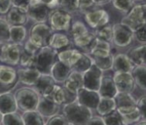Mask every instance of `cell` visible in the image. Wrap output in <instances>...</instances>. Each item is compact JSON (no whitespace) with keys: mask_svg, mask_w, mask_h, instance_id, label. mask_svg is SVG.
Segmentation results:
<instances>
[{"mask_svg":"<svg viewBox=\"0 0 146 125\" xmlns=\"http://www.w3.org/2000/svg\"><path fill=\"white\" fill-rule=\"evenodd\" d=\"M63 114L70 124H87L92 116V109L80 103L75 98L64 104Z\"/></svg>","mask_w":146,"mask_h":125,"instance_id":"cell-1","label":"cell"},{"mask_svg":"<svg viewBox=\"0 0 146 125\" xmlns=\"http://www.w3.org/2000/svg\"><path fill=\"white\" fill-rule=\"evenodd\" d=\"M57 53L48 45L40 48L35 55L33 67L38 69L42 74H49L52 66L56 62Z\"/></svg>","mask_w":146,"mask_h":125,"instance_id":"cell-2","label":"cell"},{"mask_svg":"<svg viewBox=\"0 0 146 125\" xmlns=\"http://www.w3.org/2000/svg\"><path fill=\"white\" fill-rule=\"evenodd\" d=\"M17 109L21 111L36 110L38 103L40 95L34 88L23 87L14 94Z\"/></svg>","mask_w":146,"mask_h":125,"instance_id":"cell-3","label":"cell"},{"mask_svg":"<svg viewBox=\"0 0 146 125\" xmlns=\"http://www.w3.org/2000/svg\"><path fill=\"white\" fill-rule=\"evenodd\" d=\"M145 4H138L134 6L129 10L127 16L123 18L120 23L134 32L140 27L145 25Z\"/></svg>","mask_w":146,"mask_h":125,"instance_id":"cell-4","label":"cell"},{"mask_svg":"<svg viewBox=\"0 0 146 125\" xmlns=\"http://www.w3.org/2000/svg\"><path fill=\"white\" fill-rule=\"evenodd\" d=\"M22 44L9 42L0 46V62L9 66H17L20 62Z\"/></svg>","mask_w":146,"mask_h":125,"instance_id":"cell-5","label":"cell"},{"mask_svg":"<svg viewBox=\"0 0 146 125\" xmlns=\"http://www.w3.org/2000/svg\"><path fill=\"white\" fill-rule=\"evenodd\" d=\"M53 33L48 25L45 23H37L34 25L29 33V40L38 48L48 45V39Z\"/></svg>","mask_w":146,"mask_h":125,"instance_id":"cell-6","label":"cell"},{"mask_svg":"<svg viewBox=\"0 0 146 125\" xmlns=\"http://www.w3.org/2000/svg\"><path fill=\"white\" fill-rule=\"evenodd\" d=\"M113 39L114 45L118 47H126L131 45L134 39V32L121 23L112 26Z\"/></svg>","mask_w":146,"mask_h":125,"instance_id":"cell-7","label":"cell"},{"mask_svg":"<svg viewBox=\"0 0 146 125\" xmlns=\"http://www.w3.org/2000/svg\"><path fill=\"white\" fill-rule=\"evenodd\" d=\"M49 24L52 31H68L70 27V13L62 9H56L51 11Z\"/></svg>","mask_w":146,"mask_h":125,"instance_id":"cell-8","label":"cell"},{"mask_svg":"<svg viewBox=\"0 0 146 125\" xmlns=\"http://www.w3.org/2000/svg\"><path fill=\"white\" fill-rule=\"evenodd\" d=\"M17 80V73L12 66L0 65V92L9 91Z\"/></svg>","mask_w":146,"mask_h":125,"instance_id":"cell-9","label":"cell"},{"mask_svg":"<svg viewBox=\"0 0 146 125\" xmlns=\"http://www.w3.org/2000/svg\"><path fill=\"white\" fill-rule=\"evenodd\" d=\"M113 79L116 85L117 92L131 93L134 90L136 84L131 72H114Z\"/></svg>","mask_w":146,"mask_h":125,"instance_id":"cell-10","label":"cell"},{"mask_svg":"<svg viewBox=\"0 0 146 125\" xmlns=\"http://www.w3.org/2000/svg\"><path fill=\"white\" fill-rule=\"evenodd\" d=\"M102 73H103L102 70H101L94 63H92L89 68L82 73L84 88L98 92L101 83L102 78L103 76Z\"/></svg>","mask_w":146,"mask_h":125,"instance_id":"cell-11","label":"cell"},{"mask_svg":"<svg viewBox=\"0 0 146 125\" xmlns=\"http://www.w3.org/2000/svg\"><path fill=\"white\" fill-rule=\"evenodd\" d=\"M117 112L122 116L137 108V100L131 93L117 92L113 97Z\"/></svg>","mask_w":146,"mask_h":125,"instance_id":"cell-12","label":"cell"},{"mask_svg":"<svg viewBox=\"0 0 146 125\" xmlns=\"http://www.w3.org/2000/svg\"><path fill=\"white\" fill-rule=\"evenodd\" d=\"M51 9L43 1L31 4L27 9V17L37 23H45L48 20Z\"/></svg>","mask_w":146,"mask_h":125,"instance_id":"cell-13","label":"cell"},{"mask_svg":"<svg viewBox=\"0 0 146 125\" xmlns=\"http://www.w3.org/2000/svg\"><path fill=\"white\" fill-rule=\"evenodd\" d=\"M100 95L98 92L88 89L86 88H81L76 94V99L80 103L90 109H96L98 104Z\"/></svg>","mask_w":146,"mask_h":125,"instance_id":"cell-14","label":"cell"},{"mask_svg":"<svg viewBox=\"0 0 146 125\" xmlns=\"http://www.w3.org/2000/svg\"><path fill=\"white\" fill-rule=\"evenodd\" d=\"M84 18L90 27L96 29L106 25L110 21V15L104 9L87 12Z\"/></svg>","mask_w":146,"mask_h":125,"instance_id":"cell-15","label":"cell"},{"mask_svg":"<svg viewBox=\"0 0 146 125\" xmlns=\"http://www.w3.org/2000/svg\"><path fill=\"white\" fill-rule=\"evenodd\" d=\"M17 80L28 86H34L42 73L35 67H24L17 70Z\"/></svg>","mask_w":146,"mask_h":125,"instance_id":"cell-16","label":"cell"},{"mask_svg":"<svg viewBox=\"0 0 146 125\" xmlns=\"http://www.w3.org/2000/svg\"><path fill=\"white\" fill-rule=\"evenodd\" d=\"M84 86L83 75L81 72L72 70L67 78L64 81V88L74 95L77 94V92Z\"/></svg>","mask_w":146,"mask_h":125,"instance_id":"cell-17","label":"cell"},{"mask_svg":"<svg viewBox=\"0 0 146 125\" xmlns=\"http://www.w3.org/2000/svg\"><path fill=\"white\" fill-rule=\"evenodd\" d=\"M36 110L38 111L44 117H49L56 113H58L60 110V106L47 97L40 95Z\"/></svg>","mask_w":146,"mask_h":125,"instance_id":"cell-18","label":"cell"},{"mask_svg":"<svg viewBox=\"0 0 146 125\" xmlns=\"http://www.w3.org/2000/svg\"><path fill=\"white\" fill-rule=\"evenodd\" d=\"M55 84L56 81L50 74H42L38 80L36 81V83L34 84V88L38 92L40 95L46 96L50 93Z\"/></svg>","mask_w":146,"mask_h":125,"instance_id":"cell-19","label":"cell"},{"mask_svg":"<svg viewBox=\"0 0 146 125\" xmlns=\"http://www.w3.org/2000/svg\"><path fill=\"white\" fill-rule=\"evenodd\" d=\"M17 110L15 95L9 91L0 92V112L4 113H12Z\"/></svg>","mask_w":146,"mask_h":125,"instance_id":"cell-20","label":"cell"},{"mask_svg":"<svg viewBox=\"0 0 146 125\" xmlns=\"http://www.w3.org/2000/svg\"><path fill=\"white\" fill-rule=\"evenodd\" d=\"M27 11L17 7L12 6L6 13V21L10 26L13 25H24L27 21Z\"/></svg>","mask_w":146,"mask_h":125,"instance_id":"cell-21","label":"cell"},{"mask_svg":"<svg viewBox=\"0 0 146 125\" xmlns=\"http://www.w3.org/2000/svg\"><path fill=\"white\" fill-rule=\"evenodd\" d=\"M72 69L60 61H56L50 70L49 74L52 76L56 83H63L67 78Z\"/></svg>","mask_w":146,"mask_h":125,"instance_id":"cell-22","label":"cell"},{"mask_svg":"<svg viewBox=\"0 0 146 125\" xmlns=\"http://www.w3.org/2000/svg\"><path fill=\"white\" fill-rule=\"evenodd\" d=\"M82 53L78 49H67L57 53L58 60L69 67H72L81 59Z\"/></svg>","mask_w":146,"mask_h":125,"instance_id":"cell-23","label":"cell"},{"mask_svg":"<svg viewBox=\"0 0 146 125\" xmlns=\"http://www.w3.org/2000/svg\"><path fill=\"white\" fill-rule=\"evenodd\" d=\"M134 64L131 62L127 55L123 53L117 54L113 57L112 69L114 72L116 71H128L131 72L134 68Z\"/></svg>","mask_w":146,"mask_h":125,"instance_id":"cell-24","label":"cell"},{"mask_svg":"<svg viewBox=\"0 0 146 125\" xmlns=\"http://www.w3.org/2000/svg\"><path fill=\"white\" fill-rule=\"evenodd\" d=\"M116 109V102L113 97H107V96H100L98 104L96 110L98 115L104 116L108 115L109 113H112Z\"/></svg>","mask_w":146,"mask_h":125,"instance_id":"cell-25","label":"cell"},{"mask_svg":"<svg viewBox=\"0 0 146 125\" xmlns=\"http://www.w3.org/2000/svg\"><path fill=\"white\" fill-rule=\"evenodd\" d=\"M98 92L100 96H107L113 98L117 93V90L113 78L102 76Z\"/></svg>","mask_w":146,"mask_h":125,"instance_id":"cell-26","label":"cell"},{"mask_svg":"<svg viewBox=\"0 0 146 125\" xmlns=\"http://www.w3.org/2000/svg\"><path fill=\"white\" fill-rule=\"evenodd\" d=\"M145 44H141L132 48L127 56L134 65H145Z\"/></svg>","mask_w":146,"mask_h":125,"instance_id":"cell-27","label":"cell"},{"mask_svg":"<svg viewBox=\"0 0 146 125\" xmlns=\"http://www.w3.org/2000/svg\"><path fill=\"white\" fill-rule=\"evenodd\" d=\"M131 74L133 76L135 84L140 88L141 89L145 91V76L146 66L145 65H135L134 68L131 70Z\"/></svg>","mask_w":146,"mask_h":125,"instance_id":"cell-28","label":"cell"},{"mask_svg":"<svg viewBox=\"0 0 146 125\" xmlns=\"http://www.w3.org/2000/svg\"><path fill=\"white\" fill-rule=\"evenodd\" d=\"M22 116L24 124L41 125L45 124L44 116L36 110L24 111Z\"/></svg>","mask_w":146,"mask_h":125,"instance_id":"cell-29","label":"cell"},{"mask_svg":"<svg viewBox=\"0 0 146 125\" xmlns=\"http://www.w3.org/2000/svg\"><path fill=\"white\" fill-rule=\"evenodd\" d=\"M70 44V39L63 33H52L48 39V45L54 49H60Z\"/></svg>","mask_w":146,"mask_h":125,"instance_id":"cell-30","label":"cell"},{"mask_svg":"<svg viewBox=\"0 0 146 125\" xmlns=\"http://www.w3.org/2000/svg\"><path fill=\"white\" fill-rule=\"evenodd\" d=\"M27 36V31L23 25H13L9 27V42L21 44Z\"/></svg>","mask_w":146,"mask_h":125,"instance_id":"cell-31","label":"cell"},{"mask_svg":"<svg viewBox=\"0 0 146 125\" xmlns=\"http://www.w3.org/2000/svg\"><path fill=\"white\" fill-rule=\"evenodd\" d=\"M96 38V37L95 33H92L88 31V32L85 33V34H84L82 35L79 36V37L74 38V42L75 45H77L78 47L83 49L84 50H86Z\"/></svg>","mask_w":146,"mask_h":125,"instance_id":"cell-32","label":"cell"},{"mask_svg":"<svg viewBox=\"0 0 146 125\" xmlns=\"http://www.w3.org/2000/svg\"><path fill=\"white\" fill-rule=\"evenodd\" d=\"M90 56V55H89ZM93 61V63L100 69L101 70H108L112 69L113 64V56L111 54L110 56L107 57H93L90 56Z\"/></svg>","mask_w":146,"mask_h":125,"instance_id":"cell-33","label":"cell"},{"mask_svg":"<svg viewBox=\"0 0 146 125\" xmlns=\"http://www.w3.org/2000/svg\"><path fill=\"white\" fill-rule=\"evenodd\" d=\"M122 117V124H137L140 120L145 119L144 118L140 110L138 108L134 109L129 113L123 114L121 116Z\"/></svg>","mask_w":146,"mask_h":125,"instance_id":"cell-34","label":"cell"},{"mask_svg":"<svg viewBox=\"0 0 146 125\" xmlns=\"http://www.w3.org/2000/svg\"><path fill=\"white\" fill-rule=\"evenodd\" d=\"M1 124H24V121L22 119V116L20 113H18L17 111H15V112H12V113L3 114Z\"/></svg>","mask_w":146,"mask_h":125,"instance_id":"cell-35","label":"cell"},{"mask_svg":"<svg viewBox=\"0 0 146 125\" xmlns=\"http://www.w3.org/2000/svg\"><path fill=\"white\" fill-rule=\"evenodd\" d=\"M92 63L93 61L89 55L85 53H82L81 59L78 60V62L72 67V70L83 73L84 71H85L86 70L89 68Z\"/></svg>","mask_w":146,"mask_h":125,"instance_id":"cell-36","label":"cell"},{"mask_svg":"<svg viewBox=\"0 0 146 125\" xmlns=\"http://www.w3.org/2000/svg\"><path fill=\"white\" fill-rule=\"evenodd\" d=\"M95 35H96V38L101 39L108 42H112V39H113L112 26L106 24V25H105L103 27L97 28L96 31L95 32Z\"/></svg>","mask_w":146,"mask_h":125,"instance_id":"cell-37","label":"cell"},{"mask_svg":"<svg viewBox=\"0 0 146 125\" xmlns=\"http://www.w3.org/2000/svg\"><path fill=\"white\" fill-rule=\"evenodd\" d=\"M9 27L6 19L0 17V44L9 42Z\"/></svg>","mask_w":146,"mask_h":125,"instance_id":"cell-38","label":"cell"},{"mask_svg":"<svg viewBox=\"0 0 146 125\" xmlns=\"http://www.w3.org/2000/svg\"><path fill=\"white\" fill-rule=\"evenodd\" d=\"M113 6L116 9L123 13H127L134 6L135 0H112Z\"/></svg>","mask_w":146,"mask_h":125,"instance_id":"cell-39","label":"cell"},{"mask_svg":"<svg viewBox=\"0 0 146 125\" xmlns=\"http://www.w3.org/2000/svg\"><path fill=\"white\" fill-rule=\"evenodd\" d=\"M102 117L105 124H123L121 115L117 112L116 110Z\"/></svg>","mask_w":146,"mask_h":125,"instance_id":"cell-40","label":"cell"},{"mask_svg":"<svg viewBox=\"0 0 146 125\" xmlns=\"http://www.w3.org/2000/svg\"><path fill=\"white\" fill-rule=\"evenodd\" d=\"M60 9L68 13L78 10V0H57Z\"/></svg>","mask_w":146,"mask_h":125,"instance_id":"cell-41","label":"cell"},{"mask_svg":"<svg viewBox=\"0 0 146 125\" xmlns=\"http://www.w3.org/2000/svg\"><path fill=\"white\" fill-rule=\"evenodd\" d=\"M35 55L28 53L26 51L24 50V49H22L19 64H21L24 67H32L33 63H34V59H35Z\"/></svg>","mask_w":146,"mask_h":125,"instance_id":"cell-42","label":"cell"},{"mask_svg":"<svg viewBox=\"0 0 146 125\" xmlns=\"http://www.w3.org/2000/svg\"><path fill=\"white\" fill-rule=\"evenodd\" d=\"M87 32H88V28L84 25V24L81 22V21H77L72 25L71 35L73 37V39L79 37V36L82 35Z\"/></svg>","mask_w":146,"mask_h":125,"instance_id":"cell-43","label":"cell"},{"mask_svg":"<svg viewBox=\"0 0 146 125\" xmlns=\"http://www.w3.org/2000/svg\"><path fill=\"white\" fill-rule=\"evenodd\" d=\"M46 124L51 125L55 124H70L68 120H66L65 116H63V114H59V113H56L52 116L48 117V121L45 122Z\"/></svg>","mask_w":146,"mask_h":125,"instance_id":"cell-44","label":"cell"},{"mask_svg":"<svg viewBox=\"0 0 146 125\" xmlns=\"http://www.w3.org/2000/svg\"><path fill=\"white\" fill-rule=\"evenodd\" d=\"M94 5H96L94 0H78V9H80L82 12L87 11Z\"/></svg>","mask_w":146,"mask_h":125,"instance_id":"cell-45","label":"cell"},{"mask_svg":"<svg viewBox=\"0 0 146 125\" xmlns=\"http://www.w3.org/2000/svg\"><path fill=\"white\" fill-rule=\"evenodd\" d=\"M145 25H144L139 29H137L136 31L134 32V39H136L140 42L141 44H145L146 35H145Z\"/></svg>","mask_w":146,"mask_h":125,"instance_id":"cell-46","label":"cell"},{"mask_svg":"<svg viewBox=\"0 0 146 125\" xmlns=\"http://www.w3.org/2000/svg\"><path fill=\"white\" fill-rule=\"evenodd\" d=\"M11 1H12V6L24 9L27 12L31 0H11Z\"/></svg>","mask_w":146,"mask_h":125,"instance_id":"cell-47","label":"cell"},{"mask_svg":"<svg viewBox=\"0 0 146 125\" xmlns=\"http://www.w3.org/2000/svg\"><path fill=\"white\" fill-rule=\"evenodd\" d=\"M12 7L11 0H0V14H6Z\"/></svg>","mask_w":146,"mask_h":125,"instance_id":"cell-48","label":"cell"},{"mask_svg":"<svg viewBox=\"0 0 146 125\" xmlns=\"http://www.w3.org/2000/svg\"><path fill=\"white\" fill-rule=\"evenodd\" d=\"M146 97L145 95H143L137 101V107L140 110L141 115L144 118H145V109H146Z\"/></svg>","mask_w":146,"mask_h":125,"instance_id":"cell-49","label":"cell"},{"mask_svg":"<svg viewBox=\"0 0 146 125\" xmlns=\"http://www.w3.org/2000/svg\"><path fill=\"white\" fill-rule=\"evenodd\" d=\"M23 49H24V51H26L28 53L34 54V55H35V54L38 51V49L40 48H38V46H36L35 45H34L32 42H31L30 40L28 39L27 42H26V43L24 44V46L23 47Z\"/></svg>","mask_w":146,"mask_h":125,"instance_id":"cell-50","label":"cell"},{"mask_svg":"<svg viewBox=\"0 0 146 125\" xmlns=\"http://www.w3.org/2000/svg\"><path fill=\"white\" fill-rule=\"evenodd\" d=\"M87 124H105L103 117L101 116H92L88 120V122L87 123Z\"/></svg>","mask_w":146,"mask_h":125,"instance_id":"cell-51","label":"cell"},{"mask_svg":"<svg viewBox=\"0 0 146 125\" xmlns=\"http://www.w3.org/2000/svg\"><path fill=\"white\" fill-rule=\"evenodd\" d=\"M95 4L98 5V6H102V5H106L107 3L112 2V0H94Z\"/></svg>","mask_w":146,"mask_h":125,"instance_id":"cell-52","label":"cell"},{"mask_svg":"<svg viewBox=\"0 0 146 125\" xmlns=\"http://www.w3.org/2000/svg\"><path fill=\"white\" fill-rule=\"evenodd\" d=\"M2 118H3V113L0 112V124H1V121H2Z\"/></svg>","mask_w":146,"mask_h":125,"instance_id":"cell-53","label":"cell"},{"mask_svg":"<svg viewBox=\"0 0 146 125\" xmlns=\"http://www.w3.org/2000/svg\"><path fill=\"white\" fill-rule=\"evenodd\" d=\"M48 1H49V0H43V2H44V3H47V2H48Z\"/></svg>","mask_w":146,"mask_h":125,"instance_id":"cell-54","label":"cell"},{"mask_svg":"<svg viewBox=\"0 0 146 125\" xmlns=\"http://www.w3.org/2000/svg\"><path fill=\"white\" fill-rule=\"evenodd\" d=\"M138 1H140V0H138Z\"/></svg>","mask_w":146,"mask_h":125,"instance_id":"cell-55","label":"cell"}]
</instances>
